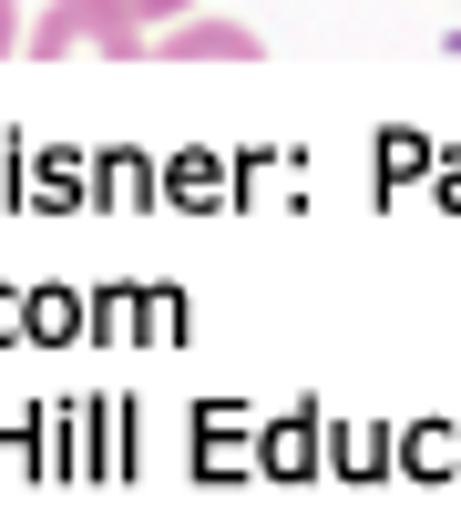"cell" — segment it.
Instances as JSON below:
<instances>
[{"label": "cell", "instance_id": "obj_3", "mask_svg": "<svg viewBox=\"0 0 461 512\" xmlns=\"http://www.w3.org/2000/svg\"><path fill=\"white\" fill-rule=\"evenodd\" d=\"M31 41V21H21V0H0V52H21Z\"/></svg>", "mask_w": 461, "mask_h": 512}, {"label": "cell", "instance_id": "obj_4", "mask_svg": "<svg viewBox=\"0 0 461 512\" xmlns=\"http://www.w3.org/2000/svg\"><path fill=\"white\" fill-rule=\"evenodd\" d=\"M134 21H175V11H195V0H123Z\"/></svg>", "mask_w": 461, "mask_h": 512}, {"label": "cell", "instance_id": "obj_2", "mask_svg": "<svg viewBox=\"0 0 461 512\" xmlns=\"http://www.w3.org/2000/svg\"><path fill=\"white\" fill-rule=\"evenodd\" d=\"M164 52H257V31H236V21H195V31H164Z\"/></svg>", "mask_w": 461, "mask_h": 512}, {"label": "cell", "instance_id": "obj_1", "mask_svg": "<svg viewBox=\"0 0 461 512\" xmlns=\"http://www.w3.org/2000/svg\"><path fill=\"white\" fill-rule=\"evenodd\" d=\"M31 52L62 62V52H134V11L123 0H52L31 21Z\"/></svg>", "mask_w": 461, "mask_h": 512}]
</instances>
